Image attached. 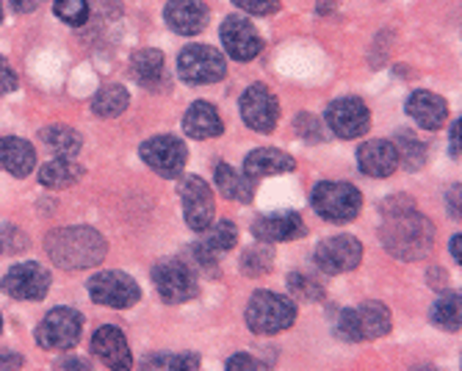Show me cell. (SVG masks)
<instances>
[{"label": "cell", "instance_id": "obj_1", "mask_svg": "<svg viewBox=\"0 0 462 371\" xmlns=\"http://www.w3.org/2000/svg\"><path fill=\"white\" fill-rule=\"evenodd\" d=\"M385 222L380 227L383 246L399 261H424L435 246V225L415 211L410 197H393L383 202Z\"/></svg>", "mask_w": 462, "mask_h": 371}, {"label": "cell", "instance_id": "obj_2", "mask_svg": "<svg viewBox=\"0 0 462 371\" xmlns=\"http://www.w3.org/2000/svg\"><path fill=\"white\" fill-rule=\"evenodd\" d=\"M45 250L59 269L78 272V269L97 266L108 253V244L95 227L75 225V227L51 230L45 238Z\"/></svg>", "mask_w": 462, "mask_h": 371}, {"label": "cell", "instance_id": "obj_3", "mask_svg": "<svg viewBox=\"0 0 462 371\" xmlns=\"http://www.w3.org/2000/svg\"><path fill=\"white\" fill-rule=\"evenodd\" d=\"M244 316L255 336H277L297 321V305L274 292H255Z\"/></svg>", "mask_w": 462, "mask_h": 371}, {"label": "cell", "instance_id": "obj_4", "mask_svg": "<svg viewBox=\"0 0 462 371\" xmlns=\"http://www.w3.org/2000/svg\"><path fill=\"white\" fill-rule=\"evenodd\" d=\"M310 202L321 219L341 225V222H352L360 214L363 194L357 186L344 183V181H321V183H316Z\"/></svg>", "mask_w": 462, "mask_h": 371}, {"label": "cell", "instance_id": "obj_5", "mask_svg": "<svg viewBox=\"0 0 462 371\" xmlns=\"http://www.w3.org/2000/svg\"><path fill=\"white\" fill-rule=\"evenodd\" d=\"M393 319L391 311L383 302H363L360 308L352 311H341L338 316V336L344 341H371V339H383L391 333Z\"/></svg>", "mask_w": 462, "mask_h": 371}, {"label": "cell", "instance_id": "obj_6", "mask_svg": "<svg viewBox=\"0 0 462 371\" xmlns=\"http://www.w3.org/2000/svg\"><path fill=\"white\" fill-rule=\"evenodd\" d=\"M80 329H83V316L78 311L56 308L36 327V344L48 352H67L80 341Z\"/></svg>", "mask_w": 462, "mask_h": 371}, {"label": "cell", "instance_id": "obj_7", "mask_svg": "<svg viewBox=\"0 0 462 371\" xmlns=\"http://www.w3.org/2000/svg\"><path fill=\"white\" fill-rule=\"evenodd\" d=\"M87 288H89V297L97 305H106V308H114V311H125V308H131V305H136L142 300L139 283L131 274H125V272L92 274Z\"/></svg>", "mask_w": 462, "mask_h": 371}, {"label": "cell", "instance_id": "obj_8", "mask_svg": "<svg viewBox=\"0 0 462 371\" xmlns=\"http://www.w3.org/2000/svg\"><path fill=\"white\" fill-rule=\"evenodd\" d=\"M178 72L183 80H189L194 87H208L227 75V64H225L222 53L214 51L211 45H189L180 51Z\"/></svg>", "mask_w": 462, "mask_h": 371}, {"label": "cell", "instance_id": "obj_9", "mask_svg": "<svg viewBox=\"0 0 462 371\" xmlns=\"http://www.w3.org/2000/svg\"><path fill=\"white\" fill-rule=\"evenodd\" d=\"M152 285L161 294V300L170 305H180V302H189L197 297L194 269L186 266L183 261H161L152 269Z\"/></svg>", "mask_w": 462, "mask_h": 371}, {"label": "cell", "instance_id": "obj_10", "mask_svg": "<svg viewBox=\"0 0 462 371\" xmlns=\"http://www.w3.org/2000/svg\"><path fill=\"white\" fill-rule=\"evenodd\" d=\"M241 119L244 125L258 131V134H272L277 125V116H280V103L274 97V92L266 84H252L244 89L241 95Z\"/></svg>", "mask_w": 462, "mask_h": 371}, {"label": "cell", "instance_id": "obj_11", "mask_svg": "<svg viewBox=\"0 0 462 371\" xmlns=\"http://www.w3.org/2000/svg\"><path fill=\"white\" fill-rule=\"evenodd\" d=\"M327 128L341 139H357L371 128V111L360 97H338L327 106Z\"/></svg>", "mask_w": 462, "mask_h": 371}, {"label": "cell", "instance_id": "obj_12", "mask_svg": "<svg viewBox=\"0 0 462 371\" xmlns=\"http://www.w3.org/2000/svg\"><path fill=\"white\" fill-rule=\"evenodd\" d=\"M142 161L161 178H178L186 167V142L178 136H152L142 144Z\"/></svg>", "mask_w": 462, "mask_h": 371}, {"label": "cell", "instance_id": "obj_13", "mask_svg": "<svg viewBox=\"0 0 462 371\" xmlns=\"http://www.w3.org/2000/svg\"><path fill=\"white\" fill-rule=\"evenodd\" d=\"M0 288H4V292L14 300L39 302V300H45L48 288H51V272L45 266H39L36 261H25V264L12 266L4 274Z\"/></svg>", "mask_w": 462, "mask_h": 371}, {"label": "cell", "instance_id": "obj_14", "mask_svg": "<svg viewBox=\"0 0 462 371\" xmlns=\"http://www.w3.org/2000/svg\"><path fill=\"white\" fill-rule=\"evenodd\" d=\"M363 261V244L355 236H332L316 246V266L324 274H344Z\"/></svg>", "mask_w": 462, "mask_h": 371}, {"label": "cell", "instance_id": "obj_15", "mask_svg": "<svg viewBox=\"0 0 462 371\" xmlns=\"http://www.w3.org/2000/svg\"><path fill=\"white\" fill-rule=\"evenodd\" d=\"M180 199H183V217L186 225L197 233H205L214 225V191L202 178L191 175L180 186Z\"/></svg>", "mask_w": 462, "mask_h": 371}, {"label": "cell", "instance_id": "obj_16", "mask_svg": "<svg viewBox=\"0 0 462 371\" xmlns=\"http://www.w3.org/2000/svg\"><path fill=\"white\" fill-rule=\"evenodd\" d=\"M222 45L227 51L230 59L236 61H252V59H258L263 53V39L258 36L255 25H252L246 17H227L222 23Z\"/></svg>", "mask_w": 462, "mask_h": 371}, {"label": "cell", "instance_id": "obj_17", "mask_svg": "<svg viewBox=\"0 0 462 371\" xmlns=\"http://www.w3.org/2000/svg\"><path fill=\"white\" fill-rule=\"evenodd\" d=\"M92 352L111 371H131V366H134V355H131L128 341H125V333L114 324L100 327L97 333L92 336Z\"/></svg>", "mask_w": 462, "mask_h": 371}, {"label": "cell", "instance_id": "obj_18", "mask_svg": "<svg viewBox=\"0 0 462 371\" xmlns=\"http://www.w3.org/2000/svg\"><path fill=\"white\" fill-rule=\"evenodd\" d=\"M357 163L360 172L368 178H391L399 167V155L393 142L388 139H371L365 144H360L357 150Z\"/></svg>", "mask_w": 462, "mask_h": 371}, {"label": "cell", "instance_id": "obj_19", "mask_svg": "<svg viewBox=\"0 0 462 371\" xmlns=\"http://www.w3.org/2000/svg\"><path fill=\"white\" fill-rule=\"evenodd\" d=\"M305 233H308L305 219L300 214H293V211L258 217L255 222H252V236L261 238V241H269V244L293 241V238H302Z\"/></svg>", "mask_w": 462, "mask_h": 371}, {"label": "cell", "instance_id": "obj_20", "mask_svg": "<svg viewBox=\"0 0 462 371\" xmlns=\"http://www.w3.org/2000/svg\"><path fill=\"white\" fill-rule=\"evenodd\" d=\"M163 20L180 36H197L208 25V6L202 0H170Z\"/></svg>", "mask_w": 462, "mask_h": 371}, {"label": "cell", "instance_id": "obj_21", "mask_svg": "<svg viewBox=\"0 0 462 371\" xmlns=\"http://www.w3.org/2000/svg\"><path fill=\"white\" fill-rule=\"evenodd\" d=\"M407 114L421 125L424 131H440L443 125H446V119H448V106H446V100L440 97V95H435V92H427V89H421V92H412L410 97H407Z\"/></svg>", "mask_w": 462, "mask_h": 371}, {"label": "cell", "instance_id": "obj_22", "mask_svg": "<svg viewBox=\"0 0 462 371\" xmlns=\"http://www.w3.org/2000/svg\"><path fill=\"white\" fill-rule=\"evenodd\" d=\"M297 170V161H293L288 153L277 150V147H261L252 150L244 161V172L249 181H261V178H272V175H285Z\"/></svg>", "mask_w": 462, "mask_h": 371}, {"label": "cell", "instance_id": "obj_23", "mask_svg": "<svg viewBox=\"0 0 462 371\" xmlns=\"http://www.w3.org/2000/svg\"><path fill=\"white\" fill-rule=\"evenodd\" d=\"M0 170L14 178L31 175L36 170V150L31 147V142L17 139V136L0 139Z\"/></svg>", "mask_w": 462, "mask_h": 371}, {"label": "cell", "instance_id": "obj_24", "mask_svg": "<svg viewBox=\"0 0 462 371\" xmlns=\"http://www.w3.org/2000/svg\"><path fill=\"white\" fill-rule=\"evenodd\" d=\"M183 131L191 139H214V136H222L225 122L211 103L197 100V103H191V108L183 116Z\"/></svg>", "mask_w": 462, "mask_h": 371}, {"label": "cell", "instance_id": "obj_25", "mask_svg": "<svg viewBox=\"0 0 462 371\" xmlns=\"http://www.w3.org/2000/svg\"><path fill=\"white\" fill-rule=\"evenodd\" d=\"M80 175H83V167L75 158L59 155L39 170V183L48 189H69L75 181H80Z\"/></svg>", "mask_w": 462, "mask_h": 371}, {"label": "cell", "instance_id": "obj_26", "mask_svg": "<svg viewBox=\"0 0 462 371\" xmlns=\"http://www.w3.org/2000/svg\"><path fill=\"white\" fill-rule=\"evenodd\" d=\"M214 181H217L219 194L227 199H236V202H249L252 194H255V186H252L255 181H249L246 175H238L233 167H227V163H217Z\"/></svg>", "mask_w": 462, "mask_h": 371}, {"label": "cell", "instance_id": "obj_27", "mask_svg": "<svg viewBox=\"0 0 462 371\" xmlns=\"http://www.w3.org/2000/svg\"><path fill=\"white\" fill-rule=\"evenodd\" d=\"M131 75H134L136 84H142V87L161 84V78H163V53L155 51V48L136 51L134 59H131Z\"/></svg>", "mask_w": 462, "mask_h": 371}, {"label": "cell", "instance_id": "obj_28", "mask_svg": "<svg viewBox=\"0 0 462 371\" xmlns=\"http://www.w3.org/2000/svg\"><path fill=\"white\" fill-rule=\"evenodd\" d=\"M128 103H131V97H128V92H125V87L108 84L92 97V111L103 119H114L128 108Z\"/></svg>", "mask_w": 462, "mask_h": 371}, {"label": "cell", "instance_id": "obj_29", "mask_svg": "<svg viewBox=\"0 0 462 371\" xmlns=\"http://www.w3.org/2000/svg\"><path fill=\"white\" fill-rule=\"evenodd\" d=\"M39 139L45 142L51 150H56L59 155H67V158H72L83 147L80 134L72 131V128H67V125H51V128H45V131L39 134Z\"/></svg>", "mask_w": 462, "mask_h": 371}, {"label": "cell", "instance_id": "obj_30", "mask_svg": "<svg viewBox=\"0 0 462 371\" xmlns=\"http://www.w3.org/2000/svg\"><path fill=\"white\" fill-rule=\"evenodd\" d=\"M393 147H396L399 163H404L410 172H418L427 163V144L421 139H415L412 134H407V131H402L396 136Z\"/></svg>", "mask_w": 462, "mask_h": 371}, {"label": "cell", "instance_id": "obj_31", "mask_svg": "<svg viewBox=\"0 0 462 371\" xmlns=\"http://www.w3.org/2000/svg\"><path fill=\"white\" fill-rule=\"evenodd\" d=\"M236 241H238L236 225L222 219L219 225H211V227L205 230V238L199 244L205 246V250H211V253H227V250H233V246H236Z\"/></svg>", "mask_w": 462, "mask_h": 371}, {"label": "cell", "instance_id": "obj_32", "mask_svg": "<svg viewBox=\"0 0 462 371\" xmlns=\"http://www.w3.org/2000/svg\"><path fill=\"white\" fill-rule=\"evenodd\" d=\"M432 324H438L446 333L459 329V294H443L432 305Z\"/></svg>", "mask_w": 462, "mask_h": 371}, {"label": "cell", "instance_id": "obj_33", "mask_svg": "<svg viewBox=\"0 0 462 371\" xmlns=\"http://www.w3.org/2000/svg\"><path fill=\"white\" fill-rule=\"evenodd\" d=\"M272 266H274V255L269 246H249L241 258V272L246 277H263L272 272Z\"/></svg>", "mask_w": 462, "mask_h": 371}, {"label": "cell", "instance_id": "obj_34", "mask_svg": "<svg viewBox=\"0 0 462 371\" xmlns=\"http://www.w3.org/2000/svg\"><path fill=\"white\" fill-rule=\"evenodd\" d=\"M53 12H56V17L64 20L67 25L80 28V25H87V23H89L92 6H89V0H56Z\"/></svg>", "mask_w": 462, "mask_h": 371}, {"label": "cell", "instance_id": "obj_35", "mask_svg": "<svg viewBox=\"0 0 462 371\" xmlns=\"http://www.w3.org/2000/svg\"><path fill=\"white\" fill-rule=\"evenodd\" d=\"M288 292L293 297L305 300V302H319L324 297L321 283L316 277H310V274H302V272H291V277H288Z\"/></svg>", "mask_w": 462, "mask_h": 371}, {"label": "cell", "instance_id": "obj_36", "mask_svg": "<svg viewBox=\"0 0 462 371\" xmlns=\"http://www.w3.org/2000/svg\"><path fill=\"white\" fill-rule=\"evenodd\" d=\"M293 128H297L302 134V139L310 142V144H319L324 139V125H321V119L313 116V114H297V119H293Z\"/></svg>", "mask_w": 462, "mask_h": 371}, {"label": "cell", "instance_id": "obj_37", "mask_svg": "<svg viewBox=\"0 0 462 371\" xmlns=\"http://www.w3.org/2000/svg\"><path fill=\"white\" fill-rule=\"evenodd\" d=\"M233 4L246 14H258V17H269L280 9V0H233Z\"/></svg>", "mask_w": 462, "mask_h": 371}, {"label": "cell", "instance_id": "obj_38", "mask_svg": "<svg viewBox=\"0 0 462 371\" xmlns=\"http://www.w3.org/2000/svg\"><path fill=\"white\" fill-rule=\"evenodd\" d=\"M163 371H199V355L183 352V355H166V368Z\"/></svg>", "mask_w": 462, "mask_h": 371}, {"label": "cell", "instance_id": "obj_39", "mask_svg": "<svg viewBox=\"0 0 462 371\" xmlns=\"http://www.w3.org/2000/svg\"><path fill=\"white\" fill-rule=\"evenodd\" d=\"M227 371H263V366L255 357H252V355L238 352V355L227 357Z\"/></svg>", "mask_w": 462, "mask_h": 371}, {"label": "cell", "instance_id": "obj_40", "mask_svg": "<svg viewBox=\"0 0 462 371\" xmlns=\"http://www.w3.org/2000/svg\"><path fill=\"white\" fill-rule=\"evenodd\" d=\"M14 89H17V72L4 56H0V95H9Z\"/></svg>", "mask_w": 462, "mask_h": 371}, {"label": "cell", "instance_id": "obj_41", "mask_svg": "<svg viewBox=\"0 0 462 371\" xmlns=\"http://www.w3.org/2000/svg\"><path fill=\"white\" fill-rule=\"evenodd\" d=\"M23 368V355L0 349V371H20Z\"/></svg>", "mask_w": 462, "mask_h": 371}, {"label": "cell", "instance_id": "obj_42", "mask_svg": "<svg viewBox=\"0 0 462 371\" xmlns=\"http://www.w3.org/2000/svg\"><path fill=\"white\" fill-rule=\"evenodd\" d=\"M53 371H92V366L83 360V357H64V360L56 363Z\"/></svg>", "mask_w": 462, "mask_h": 371}, {"label": "cell", "instance_id": "obj_43", "mask_svg": "<svg viewBox=\"0 0 462 371\" xmlns=\"http://www.w3.org/2000/svg\"><path fill=\"white\" fill-rule=\"evenodd\" d=\"M9 4H12V9H14V12L28 14V12H33V9L42 4V0H9Z\"/></svg>", "mask_w": 462, "mask_h": 371}, {"label": "cell", "instance_id": "obj_44", "mask_svg": "<svg viewBox=\"0 0 462 371\" xmlns=\"http://www.w3.org/2000/svg\"><path fill=\"white\" fill-rule=\"evenodd\" d=\"M448 214L459 217V183L448 189Z\"/></svg>", "mask_w": 462, "mask_h": 371}, {"label": "cell", "instance_id": "obj_45", "mask_svg": "<svg viewBox=\"0 0 462 371\" xmlns=\"http://www.w3.org/2000/svg\"><path fill=\"white\" fill-rule=\"evenodd\" d=\"M451 258L457 261V266L462 264V236H459V233L451 238Z\"/></svg>", "mask_w": 462, "mask_h": 371}, {"label": "cell", "instance_id": "obj_46", "mask_svg": "<svg viewBox=\"0 0 462 371\" xmlns=\"http://www.w3.org/2000/svg\"><path fill=\"white\" fill-rule=\"evenodd\" d=\"M451 155L459 158V119L451 125Z\"/></svg>", "mask_w": 462, "mask_h": 371}, {"label": "cell", "instance_id": "obj_47", "mask_svg": "<svg viewBox=\"0 0 462 371\" xmlns=\"http://www.w3.org/2000/svg\"><path fill=\"white\" fill-rule=\"evenodd\" d=\"M443 274H446L443 269H432V272H430V285H432V288H435V285L443 288V285H446V277H443Z\"/></svg>", "mask_w": 462, "mask_h": 371}, {"label": "cell", "instance_id": "obj_48", "mask_svg": "<svg viewBox=\"0 0 462 371\" xmlns=\"http://www.w3.org/2000/svg\"><path fill=\"white\" fill-rule=\"evenodd\" d=\"M412 371H435V368H432V366H415Z\"/></svg>", "mask_w": 462, "mask_h": 371}, {"label": "cell", "instance_id": "obj_49", "mask_svg": "<svg viewBox=\"0 0 462 371\" xmlns=\"http://www.w3.org/2000/svg\"><path fill=\"white\" fill-rule=\"evenodd\" d=\"M0 23H4V4H0Z\"/></svg>", "mask_w": 462, "mask_h": 371}, {"label": "cell", "instance_id": "obj_50", "mask_svg": "<svg viewBox=\"0 0 462 371\" xmlns=\"http://www.w3.org/2000/svg\"><path fill=\"white\" fill-rule=\"evenodd\" d=\"M0 333H4V319H0Z\"/></svg>", "mask_w": 462, "mask_h": 371}, {"label": "cell", "instance_id": "obj_51", "mask_svg": "<svg viewBox=\"0 0 462 371\" xmlns=\"http://www.w3.org/2000/svg\"><path fill=\"white\" fill-rule=\"evenodd\" d=\"M0 253H4V246H0Z\"/></svg>", "mask_w": 462, "mask_h": 371}]
</instances>
